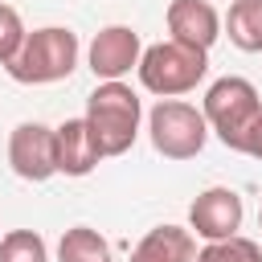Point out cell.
Wrapping results in <instances>:
<instances>
[{
    "mask_svg": "<svg viewBox=\"0 0 262 262\" xmlns=\"http://www.w3.org/2000/svg\"><path fill=\"white\" fill-rule=\"evenodd\" d=\"M82 119H86L102 160L106 156H123L135 143V135H139L143 102H139V94L127 82H98L90 90V98H86V115Z\"/></svg>",
    "mask_w": 262,
    "mask_h": 262,
    "instance_id": "cell-1",
    "label": "cell"
},
{
    "mask_svg": "<svg viewBox=\"0 0 262 262\" xmlns=\"http://www.w3.org/2000/svg\"><path fill=\"white\" fill-rule=\"evenodd\" d=\"M78 57H82L78 33L74 29H61V25H45V29H33L25 37L20 53L4 70L20 86H49V82L70 78L78 70Z\"/></svg>",
    "mask_w": 262,
    "mask_h": 262,
    "instance_id": "cell-2",
    "label": "cell"
},
{
    "mask_svg": "<svg viewBox=\"0 0 262 262\" xmlns=\"http://www.w3.org/2000/svg\"><path fill=\"white\" fill-rule=\"evenodd\" d=\"M139 82L143 90L160 94V98H180L188 90H196V82L209 74V53L188 49L180 41H156L139 53Z\"/></svg>",
    "mask_w": 262,
    "mask_h": 262,
    "instance_id": "cell-3",
    "label": "cell"
},
{
    "mask_svg": "<svg viewBox=\"0 0 262 262\" xmlns=\"http://www.w3.org/2000/svg\"><path fill=\"white\" fill-rule=\"evenodd\" d=\"M201 115H205L209 131H213L229 151H237V147H242V135L250 131V123L262 115V98H258L254 82H246V78H237V74H225V78H217V82L205 90Z\"/></svg>",
    "mask_w": 262,
    "mask_h": 262,
    "instance_id": "cell-4",
    "label": "cell"
},
{
    "mask_svg": "<svg viewBox=\"0 0 262 262\" xmlns=\"http://www.w3.org/2000/svg\"><path fill=\"white\" fill-rule=\"evenodd\" d=\"M147 135L164 160H192V156H201V147L209 139V123H205L201 106L180 102V98H160L147 115Z\"/></svg>",
    "mask_w": 262,
    "mask_h": 262,
    "instance_id": "cell-5",
    "label": "cell"
},
{
    "mask_svg": "<svg viewBox=\"0 0 262 262\" xmlns=\"http://www.w3.org/2000/svg\"><path fill=\"white\" fill-rule=\"evenodd\" d=\"M139 53H143V41L131 25H106L94 33L86 61H90V74L98 82H123L139 66Z\"/></svg>",
    "mask_w": 262,
    "mask_h": 262,
    "instance_id": "cell-6",
    "label": "cell"
},
{
    "mask_svg": "<svg viewBox=\"0 0 262 262\" xmlns=\"http://www.w3.org/2000/svg\"><path fill=\"white\" fill-rule=\"evenodd\" d=\"M242 217H246L242 196L225 184H213L188 205V233L205 242H225L242 229Z\"/></svg>",
    "mask_w": 262,
    "mask_h": 262,
    "instance_id": "cell-7",
    "label": "cell"
},
{
    "mask_svg": "<svg viewBox=\"0 0 262 262\" xmlns=\"http://www.w3.org/2000/svg\"><path fill=\"white\" fill-rule=\"evenodd\" d=\"M8 164L20 180L45 184L57 176V151H53V127L45 123H20L8 135Z\"/></svg>",
    "mask_w": 262,
    "mask_h": 262,
    "instance_id": "cell-8",
    "label": "cell"
},
{
    "mask_svg": "<svg viewBox=\"0 0 262 262\" xmlns=\"http://www.w3.org/2000/svg\"><path fill=\"white\" fill-rule=\"evenodd\" d=\"M168 41H180L188 49L209 53L213 41L221 37V16L209 0H172L168 4Z\"/></svg>",
    "mask_w": 262,
    "mask_h": 262,
    "instance_id": "cell-9",
    "label": "cell"
},
{
    "mask_svg": "<svg viewBox=\"0 0 262 262\" xmlns=\"http://www.w3.org/2000/svg\"><path fill=\"white\" fill-rule=\"evenodd\" d=\"M53 151H57V172L66 176H90L102 160L86 119H66L61 127H53Z\"/></svg>",
    "mask_w": 262,
    "mask_h": 262,
    "instance_id": "cell-10",
    "label": "cell"
},
{
    "mask_svg": "<svg viewBox=\"0 0 262 262\" xmlns=\"http://www.w3.org/2000/svg\"><path fill=\"white\" fill-rule=\"evenodd\" d=\"M131 262H196V237L184 225H156L139 237Z\"/></svg>",
    "mask_w": 262,
    "mask_h": 262,
    "instance_id": "cell-11",
    "label": "cell"
},
{
    "mask_svg": "<svg viewBox=\"0 0 262 262\" xmlns=\"http://www.w3.org/2000/svg\"><path fill=\"white\" fill-rule=\"evenodd\" d=\"M221 29L242 53H262V0H229Z\"/></svg>",
    "mask_w": 262,
    "mask_h": 262,
    "instance_id": "cell-12",
    "label": "cell"
},
{
    "mask_svg": "<svg viewBox=\"0 0 262 262\" xmlns=\"http://www.w3.org/2000/svg\"><path fill=\"white\" fill-rule=\"evenodd\" d=\"M57 262H111V242L90 225H74L57 242Z\"/></svg>",
    "mask_w": 262,
    "mask_h": 262,
    "instance_id": "cell-13",
    "label": "cell"
},
{
    "mask_svg": "<svg viewBox=\"0 0 262 262\" xmlns=\"http://www.w3.org/2000/svg\"><path fill=\"white\" fill-rule=\"evenodd\" d=\"M0 262H49V246L37 229H8L0 237Z\"/></svg>",
    "mask_w": 262,
    "mask_h": 262,
    "instance_id": "cell-14",
    "label": "cell"
},
{
    "mask_svg": "<svg viewBox=\"0 0 262 262\" xmlns=\"http://www.w3.org/2000/svg\"><path fill=\"white\" fill-rule=\"evenodd\" d=\"M196 262H262V246L242 237V233H233L225 242H205L196 250Z\"/></svg>",
    "mask_w": 262,
    "mask_h": 262,
    "instance_id": "cell-15",
    "label": "cell"
},
{
    "mask_svg": "<svg viewBox=\"0 0 262 262\" xmlns=\"http://www.w3.org/2000/svg\"><path fill=\"white\" fill-rule=\"evenodd\" d=\"M25 37H29V29H25L20 12H16L12 4H4V0H0V66H8V61L20 53Z\"/></svg>",
    "mask_w": 262,
    "mask_h": 262,
    "instance_id": "cell-16",
    "label": "cell"
},
{
    "mask_svg": "<svg viewBox=\"0 0 262 262\" xmlns=\"http://www.w3.org/2000/svg\"><path fill=\"white\" fill-rule=\"evenodd\" d=\"M237 151H242V156H254V160L262 164V115H258V119L250 123V131L242 135V147H237Z\"/></svg>",
    "mask_w": 262,
    "mask_h": 262,
    "instance_id": "cell-17",
    "label": "cell"
},
{
    "mask_svg": "<svg viewBox=\"0 0 262 262\" xmlns=\"http://www.w3.org/2000/svg\"><path fill=\"white\" fill-rule=\"evenodd\" d=\"M258 225H262V213H258Z\"/></svg>",
    "mask_w": 262,
    "mask_h": 262,
    "instance_id": "cell-18",
    "label": "cell"
}]
</instances>
